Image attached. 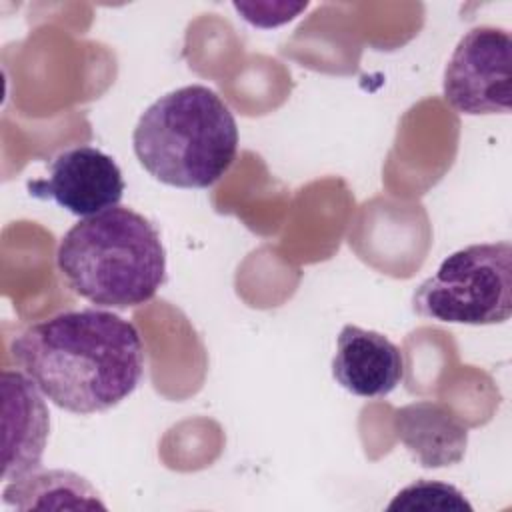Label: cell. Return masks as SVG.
I'll return each mask as SVG.
<instances>
[{"label": "cell", "mask_w": 512, "mask_h": 512, "mask_svg": "<svg viewBox=\"0 0 512 512\" xmlns=\"http://www.w3.org/2000/svg\"><path fill=\"white\" fill-rule=\"evenodd\" d=\"M12 358L38 390L74 414L106 412L140 384L146 350L126 318L68 310L30 324L12 340Z\"/></svg>", "instance_id": "obj_1"}, {"label": "cell", "mask_w": 512, "mask_h": 512, "mask_svg": "<svg viewBox=\"0 0 512 512\" xmlns=\"http://www.w3.org/2000/svg\"><path fill=\"white\" fill-rule=\"evenodd\" d=\"M56 264L78 296L106 308L146 304L166 280L158 228L126 206L78 220L62 236Z\"/></svg>", "instance_id": "obj_2"}, {"label": "cell", "mask_w": 512, "mask_h": 512, "mask_svg": "<svg viewBox=\"0 0 512 512\" xmlns=\"http://www.w3.org/2000/svg\"><path fill=\"white\" fill-rule=\"evenodd\" d=\"M134 154L150 176L174 188H208L232 166L238 126L208 86L190 84L154 100L132 134Z\"/></svg>", "instance_id": "obj_3"}, {"label": "cell", "mask_w": 512, "mask_h": 512, "mask_svg": "<svg viewBox=\"0 0 512 512\" xmlns=\"http://www.w3.org/2000/svg\"><path fill=\"white\" fill-rule=\"evenodd\" d=\"M418 316L468 326L506 322L512 314V244H470L442 260L412 296Z\"/></svg>", "instance_id": "obj_4"}, {"label": "cell", "mask_w": 512, "mask_h": 512, "mask_svg": "<svg viewBox=\"0 0 512 512\" xmlns=\"http://www.w3.org/2000/svg\"><path fill=\"white\" fill-rule=\"evenodd\" d=\"M512 40L496 26H476L456 44L442 92L460 114H508L512 106Z\"/></svg>", "instance_id": "obj_5"}, {"label": "cell", "mask_w": 512, "mask_h": 512, "mask_svg": "<svg viewBox=\"0 0 512 512\" xmlns=\"http://www.w3.org/2000/svg\"><path fill=\"white\" fill-rule=\"evenodd\" d=\"M28 192L88 218L120 204L124 180L112 156L94 146H76L54 156L48 176L28 182Z\"/></svg>", "instance_id": "obj_6"}, {"label": "cell", "mask_w": 512, "mask_h": 512, "mask_svg": "<svg viewBox=\"0 0 512 512\" xmlns=\"http://www.w3.org/2000/svg\"><path fill=\"white\" fill-rule=\"evenodd\" d=\"M2 396V478L16 480L40 468L50 432V414L42 392L24 372H2Z\"/></svg>", "instance_id": "obj_7"}, {"label": "cell", "mask_w": 512, "mask_h": 512, "mask_svg": "<svg viewBox=\"0 0 512 512\" xmlns=\"http://www.w3.org/2000/svg\"><path fill=\"white\" fill-rule=\"evenodd\" d=\"M332 376L354 396L384 398L404 378V356L384 334L346 324L336 340Z\"/></svg>", "instance_id": "obj_8"}, {"label": "cell", "mask_w": 512, "mask_h": 512, "mask_svg": "<svg viewBox=\"0 0 512 512\" xmlns=\"http://www.w3.org/2000/svg\"><path fill=\"white\" fill-rule=\"evenodd\" d=\"M394 432L424 468L458 464L468 446V428L440 402L420 400L394 412Z\"/></svg>", "instance_id": "obj_9"}, {"label": "cell", "mask_w": 512, "mask_h": 512, "mask_svg": "<svg viewBox=\"0 0 512 512\" xmlns=\"http://www.w3.org/2000/svg\"><path fill=\"white\" fill-rule=\"evenodd\" d=\"M6 506L18 510L32 508H100L106 504L98 498L94 486L80 474L70 470L30 472L22 478L10 480L2 492Z\"/></svg>", "instance_id": "obj_10"}, {"label": "cell", "mask_w": 512, "mask_h": 512, "mask_svg": "<svg viewBox=\"0 0 512 512\" xmlns=\"http://www.w3.org/2000/svg\"><path fill=\"white\" fill-rule=\"evenodd\" d=\"M386 508L388 510H426V512L430 510L472 512V506L468 504V500L458 488L444 482L426 480V478L416 480L406 488H402Z\"/></svg>", "instance_id": "obj_11"}]
</instances>
